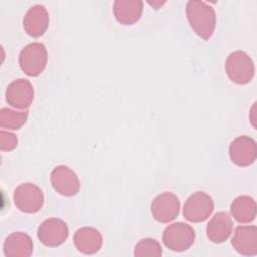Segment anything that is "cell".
<instances>
[{"mask_svg": "<svg viewBox=\"0 0 257 257\" xmlns=\"http://www.w3.org/2000/svg\"><path fill=\"white\" fill-rule=\"evenodd\" d=\"M187 15L189 22L198 35L208 39L215 28V12L211 6L204 2L190 1L187 4Z\"/></svg>", "mask_w": 257, "mask_h": 257, "instance_id": "cell-1", "label": "cell"}, {"mask_svg": "<svg viewBox=\"0 0 257 257\" xmlns=\"http://www.w3.org/2000/svg\"><path fill=\"white\" fill-rule=\"evenodd\" d=\"M226 71L229 78L238 84L249 83L255 74V66L251 57L244 51L232 52L226 60Z\"/></svg>", "mask_w": 257, "mask_h": 257, "instance_id": "cell-2", "label": "cell"}, {"mask_svg": "<svg viewBox=\"0 0 257 257\" xmlns=\"http://www.w3.org/2000/svg\"><path fill=\"white\" fill-rule=\"evenodd\" d=\"M195 239L194 230L187 224L175 223L166 228L163 234L165 245L173 251H185L193 243Z\"/></svg>", "mask_w": 257, "mask_h": 257, "instance_id": "cell-3", "label": "cell"}, {"mask_svg": "<svg viewBox=\"0 0 257 257\" xmlns=\"http://www.w3.org/2000/svg\"><path fill=\"white\" fill-rule=\"evenodd\" d=\"M214 204L210 196L203 192L192 195L184 206V216L190 222H203L213 212Z\"/></svg>", "mask_w": 257, "mask_h": 257, "instance_id": "cell-4", "label": "cell"}, {"mask_svg": "<svg viewBox=\"0 0 257 257\" xmlns=\"http://www.w3.org/2000/svg\"><path fill=\"white\" fill-rule=\"evenodd\" d=\"M230 158L240 167L252 165L257 158L256 141L248 136L237 137L230 146Z\"/></svg>", "mask_w": 257, "mask_h": 257, "instance_id": "cell-5", "label": "cell"}, {"mask_svg": "<svg viewBox=\"0 0 257 257\" xmlns=\"http://www.w3.org/2000/svg\"><path fill=\"white\" fill-rule=\"evenodd\" d=\"M46 50L40 43L27 45L21 52L20 65L28 75H37L45 67Z\"/></svg>", "mask_w": 257, "mask_h": 257, "instance_id": "cell-6", "label": "cell"}, {"mask_svg": "<svg viewBox=\"0 0 257 257\" xmlns=\"http://www.w3.org/2000/svg\"><path fill=\"white\" fill-rule=\"evenodd\" d=\"M180 209L179 199L172 193H163L157 196L151 205L153 217L162 223H167L174 220Z\"/></svg>", "mask_w": 257, "mask_h": 257, "instance_id": "cell-7", "label": "cell"}, {"mask_svg": "<svg viewBox=\"0 0 257 257\" xmlns=\"http://www.w3.org/2000/svg\"><path fill=\"white\" fill-rule=\"evenodd\" d=\"M68 236L66 224L59 219H48L38 229V238L42 244L55 247L62 244Z\"/></svg>", "mask_w": 257, "mask_h": 257, "instance_id": "cell-8", "label": "cell"}, {"mask_svg": "<svg viewBox=\"0 0 257 257\" xmlns=\"http://www.w3.org/2000/svg\"><path fill=\"white\" fill-rule=\"evenodd\" d=\"M15 204L21 211L27 213L37 212L43 204L41 190L33 184H22L15 191Z\"/></svg>", "mask_w": 257, "mask_h": 257, "instance_id": "cell-9", "label": "cell"}, {"mask_svg": "<svg viewBox=\"0 0 257 257\" xmlns=\"http://www.w3.org/2000/svg\"><path fill=\"white\" fill-rule=\"evenodd\" d=\"M234 249L245 256L257 254V228L256 226H239L232 239Z\"/></svg>", "mask_w": 257, "mask_h": 257, "instance_id": "cell-10", "label": "cell"}, {"mask_svg": "<svg viewBox=\"0 0 257 257\" xmlns=\"http://www.w3.org/2000/svg\"><path fill=\"white\" fill-rule=\"evenodd\" d=\"M51 183L53 188L64 196H73L79 189L77 176L66 166H58L52 171Z\"/></svg>", "mask_w": 257, "mask_h": 257, "instance_id": "cell-11", "label": "cell"}, {"mask_svg": "<svg viewBox=\"0 0 257 257\" xmlns=\"http://www.w3.org/2000/svg\"><path fill=\"white\" fill-rule=\"evenodd\" d=\"M233 222L226 212L217 213L207 226V236L214 243L226 241L232 233Z\"/></svg>", "mask_w": 257, "mask_h": 257, "instance_id": "cell-12", "label": "cell"}, {"mask_svg": "<svg viewBox=\"0 0 257 257\" xmlns=\"http://www.w3.org/2000/svg\"><path fill=\"white\" fill-rule=\"evenodd\" d=\"M74 244L78 251L84 254H93L100 249L102 238L97 230L82 228L75 233Z\"/></svg>", "mask_w": 257, "mask_h": 257, "instance_id": "cell-13", "label": "cell"}, {"mask_svg": "<svg viewBox=\"0 0 257 257\" xmlns=\"http://www.w3.org/2000/svg\"><path fill=\"white\" fill-rule=\"evenodd\" d=\"M231 213L239 223H251L255 220L257 206L255 200L250 196H240L231 205Z\"/></svg>", "mask_w": 257, "mask_h": 257, "instance_id": "cell-14", "label": "cell"}, {"mask_svg": "<svg viewBox=\"0 0 257 257\" xmlns=\"http://www.w3.org/2000/svg\"><path fill=\"white\" fill-rule=\"evenodd\" d=\"M48 25V14L41 5L31 7L24 19L26 31L32 36L41 35Z\"/></svg>", "mask_w": 257, "mask_h": 257, "instance_id": "cell-15", "label": "cell"}, {"mask_svg": "<svg viewBox=\"0 0 257 257\" xmlns=\"http://www.w3.org/2000/svg\"><path fill=\"white\" fill-rule=\"evenodd\" d=\"M33 98V89L31 84L23 79L13 82L9 86L8 100L12 105L23 108L27 107Z\"/></svg>", "mask_w": 257, "mask_h": 257, "instance_id": "cell-16", "label": "cell"}, {"mask_svg": "<svg viewBox=\"0 0 257 257\" xmlns=\"http://www.w3.org/2000/svg\"><path fill=\"white\" fill-rule=\"evenodd\" d=\"M142 12L141 1H116L114 3V14L116 19L123 24L136 22Z\"/></svg>", "mask_w": 257, "mask_h": 257, "instance_id": "cell-17", "label": "cell"}, {"mask_svg": "<svg viewBox=\"0 0 257 257\" xmlns=\"http://www.w3.org/2000/svg\"><path fill=\"white\" fill-rule=\"evenodd\" d=\"M134 254L135 256H160L162 249L156 240L143 239L136 245Z\"/></svg>", "mask_w": 257, "mask_h": 257, "instance_id": "cell-18", "label": "cell"}]
</instances>
